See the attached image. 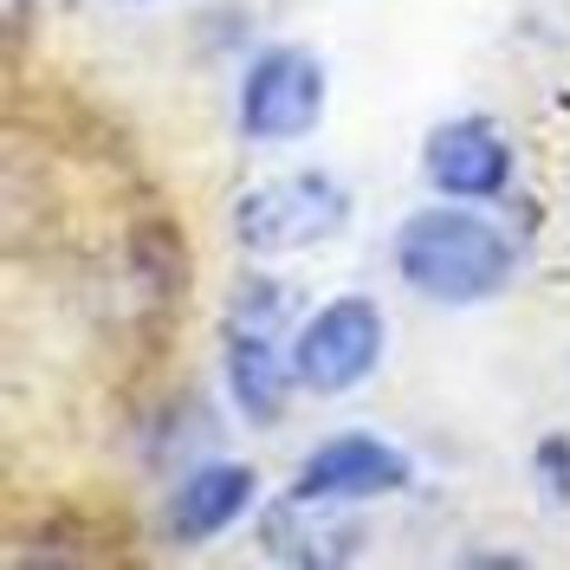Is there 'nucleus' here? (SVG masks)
Instances as JSON below:
<instances>
[{
    "mask_svg": "<svg viewBox=\"0 0 570 570\" xmlns=\"http://www.w3.org/2000/svg\"><path fill=\"white\" fill-rule=\"evenodd\" d=\"M395 273L434 305H480L512 279V240L487 214L422 208L395 234Z\"/></svg>",
    "mask_w": 570,
    "mask_h": 570,
    "instance_id": "f257e3e1",
    "label": "nucleus"
},
{
    "mask_svg": "<svg viewBox=\"0 0 570 570\" xmlns=\"http://www.w3.org/2000/svg\"><path fill=\"white\" fill-rule=\"evenodd\" d=\"M351 214V195L337 188L331 176H279V181H259L234 202V234L247 253H305L331 240Z\"/></svg>",
    "mask_w": 570,
    "mask_h": 570,
    "instance_id": "f03ea898",
    "label": "nucleus"
},
{
    "mask_svg": "<svg viewBox=\"0 0 570 570\" xmlns=\"http://www.w3.org/2000/svg\"><path fill=\"white\" fill-rule=\"evenodd\" d=\"M376 363H383V305L376 298H331L292 344L298 390L312 395L356 390Z\"/></svg>",
    "mask_w": 570,
    "mask_h": 570,
    "instance_id": "7ed1b4c3",
    "label": "nucleus"
},
{
    "mask_svg": "<svg viewBox=\"0 0 570 570\" xmlns=\"http://www.w3.org/2000/svg\"><path fill=\"white\" fill-rule=\"evenodd\" d=\"M324 117V66L305 46L259 52L240 85V130L259 142H292Z\"/></svg>",
    "mask_w": 570,
    "mask_h": 570,
    "instance_id": "20e7f679",
    "label": "nucleus"
},
{
    "mask_svg": "<svg viewBox=\"0 0 570 570\" xmlns=\"http://www.w3.org/2000/svg\"><path fill=\"white\" fill-rule=\"evenodd\" d=\"M253 292H259L253 318H240L227 337V383H234V402L247 422L273 428L285 415V395L298 390V370H292V356H279V318H273L279 292L273 285H253Z\"/></svg>",
    "mask_w": 570,
    "mask_h": 570,
    "instance_id": "39448f33",
    "label": "nucleus"
},
{
    "mask_svg": "<svg viewBox=\"0 0 570 570\" xmlns=\"http://www.w3.org/2000/svg\"><path fill=\"white\" fill-rule=\"evenodd\" d=\"M422 169L441 195H454V202H487V195H499V188L512 181V149H505V137H499L487 117H454V124L428 130Z\"/></svg>",
    "mask_w": 570,
    "mask_h": 570,
    "instance_id": "423d86ee",
    "label": "nucleus"
},
{
    "mask_svg": "<svg viewBox=\"0 0 570 570\" xmlns=\"http://www.w3.org/2000/svg\"><path fill=\"white\" fill-rule=\"evenodd\" d=\"M409 480H415L409 454L376 441V434H331L298 466V493H324V499H383L402 493Z\"/></svg>",
    "mask_w": 570,
    "mask_h": 570,
    "instance_id": "0eeeda50",
    "label": "nucleus"
},
{
    "mask_svg": "<svg viewBox=\"0 0 570 570\" xmlns=\"http://www.w3.org/2000/svg\"><path fill=\"white\" fill-rule=\"evenodd\" d=\"M247 505H253V466L208 461L169 493V532L188 538V544H195V538H220Z\"/></svg>",
    "mask_w": 570,
    "mask_h": 570,
    "instance_id": "6e6552de",
    "label": "nucleus"
}]
</instances>
